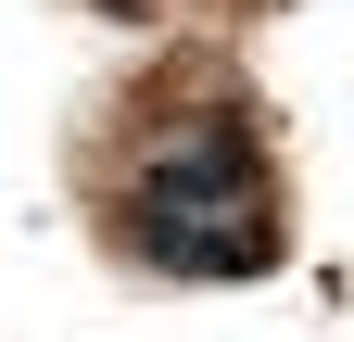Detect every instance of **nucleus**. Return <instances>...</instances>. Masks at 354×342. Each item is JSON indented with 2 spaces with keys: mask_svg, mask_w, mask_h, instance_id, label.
I'll return each mask as SVG.
<instances>
[{
  "mask_svg": "<svg viewBox=\"0 0 354 342\" xmlns=\"http://www.w3.org/2000/svg\"><path fill=\"white\" fill-rule=\"evenodd\" d=\"M140 253L190 279H253L266 267V216H253V140L241 127H177L140 178Z\"/></svg>",
  "mask_w": 354,
  "mask_h": 342,
  "instance_id": "1",
  "label": "nucleus"
}]
</instances>
